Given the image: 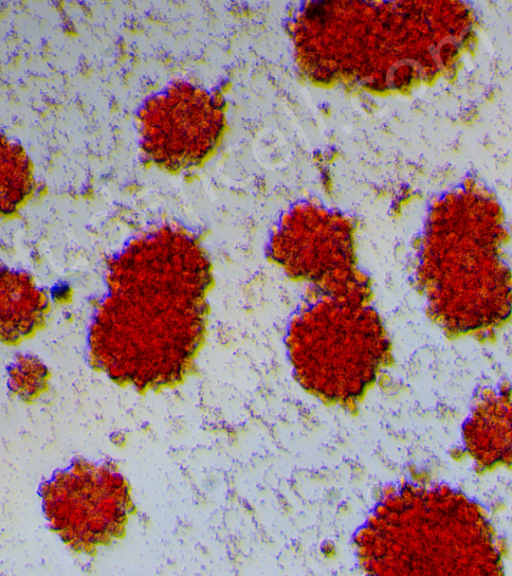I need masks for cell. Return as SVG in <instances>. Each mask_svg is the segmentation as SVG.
Returning <instances> with one entry per match:
<instances>
[{
	"label": "cell",
	"mask_w": 512,
	"mask_h": 576,
	"mask_svg": "<svg viewBox=\"0 0 512 576\" xmlns=\"http://www.w3.org/2000/svg\"><path fill=\"white\" fill-rule=\"evenodd\" d=\"M49 373L37 358L23 355L9 369L8 383L11 391L24 401H32L47 388Z\"/></svg>",
	"instance_id": "obj_9"
},
{
	"label": "cell",
	"mask_w": 512,
	"mask_h": 576,
	"mask_svg": "<svg viewBox=\"0 0 512 576\" xmlns=\"http://www.w3.org/2000/svg\"><path fill=\"white\" fill-rule=\"evenodd\" d=\"M212 280L205 248L183 227L130 240L108 267L89 330L91 365L140 394L182 384L204 345Z\"/></svg>",
	"instance_id": "obj_1"
},
{
	"label": "cell",
	"mask_w": 512,
	"mask_h": 576,
	"mask_svg": "<svg viewBox=\"0 0 512 576\" xmlns=\"http://www.w3.org/2000/svg\"><path fill=\"white\" fill-rule=\"evenodd\" d=\"M495 208L468 194L446 198L414 248L415 288L449 336H488L510 319L509 236Z\"/></svg>",
	"instance_id": "obj_2"
},
{
	"label": "cell",
	"mask_w": 512,
	"mask_h": 576,
	"mask_svg": "<svg viewBox=\"0 0 512 576\" xmlns=\"http://www.w3.org/2000/svg\"><path fill=\"white\" fill-rule=\"evenodd\" d=\"M40 497L50 528L85 555L122 539L136 512L129 482L109 462H71L41 485Z\"/></svg>",
	"instance_id": "obj_4"
},
{
	"label": "cell",
	"mask_w": 512,
	"mask_h": 576,
	"mask_svg": "<svg viewBox=\"0 0 512 576\" xmlns=\"http://www.w3.org/2000/svg\"><path fill=\"white\" fill-rule=\"evenodd\" d=\"M45 296L22 272L0 271V339L14 342L43 320Z\"/></svg>",
	"instance_id": "obj_7"
},
{
	"label": "cell",
	"mask_w": 512,
	"mask_h": 576,
	"mask_svg": "<svg viewBox=\"0 0 512 576\" xmlns=\"http://www.w3.org/2000/svg\"><path fill=\"white\" fill-rule=\"evenodd\" d=\"M32 187V164L25 150L0 133V214L16 211Z\"/></svg>",
	"instance_id": "obj_8"
},
{
	"label": "cell",
	"mask_w": 512,
	"mask_h": 576,
	"mask_svg": "<svg viewBox=\"0 0 512 576\" xmlns=\"http://www.w3.org/2000/svg\"><path fill=\"white\" fill-rule=\"evenodd\" d=\"M268 257L310 294L373 299L352 227L318 208L303 204L285 213L270 235Z\"/></svg>",
	"instance_id": "obj_5"
},
{
	"label": "cell",
	"mask_w": 512,
	"mask_h": 576,
	"mask_svg": "<svg viewBox=\"0 0 512 576\" xmlns=\"http://www.w3.org/2000/svg\"><path fill=\"white\" fill-rule=\"evenodd\" d=\"M137 121L144 155L159 167L177 171L197 166L214 150L225 116L218 96L177 82L149 97Z\"/></svg>",
	"instance_id": "obj_6"
},
{
	"label": "cell",
	"mask_w": 512,
	"mask_h": 576,
	"mask_svg": "<svg viewBox=\"0 0 512 576\" xmlns=\"http://www.w3.org/2000/svg\"><path fill=\"white\" fill-rule=\"evenodd\" d=\"M285 342L298 382L334 399L361 394L391 350L372 301L321 294H310L294 312Z\"/></svg>",
	"instance_id": "obj_3"
}]
</instances>
